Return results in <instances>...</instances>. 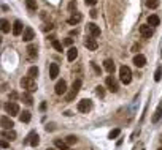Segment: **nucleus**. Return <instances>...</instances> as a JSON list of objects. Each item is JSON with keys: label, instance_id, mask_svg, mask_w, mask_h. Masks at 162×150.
<instances>
[{"label": "nucleus", "instance_id": "1", "mask_svg": "<svg viewBox=\"0 0 162 150\" xmlns=\"http://www.w3.org/2000/svg\"><path fill=\"white\" fill-rule=\"evenodd\" d=\"M81 84H83L81 79H75V81H73L70 92L65 95V101H67V103H70V101H73V100H75V97L78 95V92H80V88H81Z\"/></svg>", "mask_w": 162, "mask_h": 150}, {"label": "nucleus", "instance_id": "2", "mask_svg": "<svg viewBox=\"0 0 162 150\" xmlns=\"http://www.w3.org/2000/svg\"><path fill=\"white\" fill-rule=\"evenodd\" d=\"M119 79L122 84H130V81H132V71L129 66H126V65H122L121 68H119Z\"/></svg>", "mask_w": 162, "mask_h": 150}, {"label": "nucleus", "instance_id": "3", "mask_svg": "<svg viewBox=\"0 0 162 150\" xmlns=\"http://www.w3.org/2000/svg\"><path fill=\"white\" fill-rule=\"evenodd\" d=\"M21 87L24 88L26 92H35L37 90V84L35 81H33V77H22L21 79Z\"/></svg>", "mask_w": 162, "mask_h": 150}, {"label": "nucleus", "instance_id": "4", "mask_svg": "<svg viewBox=\"0 0 162 150\" xmlns=\"http://www.w3.org/2000/svg\"><path fill=\"white\" fill-rule=\"evenodd\" d=\"M5 111H7V114H10L11 117H14V115H19V106H18V103H14V101H10V103H5Z\"/></svg>", "mask_w": 162, "mask_h": 150}, {"label": "nucleus", "instance_id": "5", "mask_svg": "<svg viewBox=\"0 0 162 150\" xmlns=\"http://www.w3.org/2000/svg\"><path fill=\"white\" fill-rule=\"evenodd\" d=\"M76 109L80 111V112H83V114H87L89 111L92 109V101L91 100H81V101H78Z\"/></svg>", "mask_w": 162, "mask_h": 150}, {"label": "nucleus", "instance_id": "6", "mask_svg": "<svg viewBox=\"0 0 162 150\" xmlns=\"http://www.w3.org/2000/svg\"><path fill=\"white\" fill-rule=\"evenodd\" d=\"M26 144H30L32 147H37L38 144H40V137H38V134H37V131H32L29 136L24 139V146Z\"/></svg>", "mask_w": 162, "mask_h": 150}, {"label": "nucleus", "instance_id": "7", "mask_svg": "<svg viewBox=\"0 0 162 150\" xmlns=\"http://www.w3.org/2000/svg\"><path fill=\"white\" fill-rule=\"evenodd\" d=\"M107 87H108V90H110V92H113V93H116V92L119 90L118 81H116L113 76H108V77H107Z\"/></svg>", "mask_w": 162, "mask_h": 150}, {"label": "nucleus", "instance_id": "8", "mask_svg": "<svg viewBox=\"0 0 162 150\" xmlns=\"http://www.w3.org/2000/svg\"><path fill=\"white\" fill-rule=\"evenodd\" d=\"M84 46L87 48V51H97L99 44H97V41H96V38H94V36H87L84 40Z\"/></svg>", "mask_w": 162, "mask_h": 150}, {"label": "nucleus", "instance_id": "9", "mask_svg": "<svg viewBox=\"0 0 162 150\" xmlns=\"http://www.w3.org/2000/svg\"><path fill=\"white\" fill-rule=\"evenodd\" d=\"M56 95H65L67 93V82L64 79H60L57 81V84H56Z\"/></svg>", "mask_w": 162, "mask_h": 150}, {"label": "nucleus", "instance_id": "10", "mask_svg": "<svg viewBox=\"0 0 162 150\" xmlns=\"http://www.w3.org/2000/svg\"><path fill=\"white\" fill-rule=\"evenodd\" d=\"M35 38V32H33L32 27H26L24 32H22V40L24 41H32Z\"/></svg>", "mask_w": 162, "mask_h": 150}, {"label": "nucleus", "instance_id": "11", "mask_svg": "<svg viewBox=\"0 0 162 150\" xmlns=\"http://www.w3.org/2000/svg\"><path fill=\"white\" fill-rule=\"evenodd\" d=\"M133 65H135L137 68H143V66L146 65V57H145L143 54H137L135 57H133Z\"/></svg>", "mask_w": 162, "mask_h": 150}, {"label": "nucleus", "instance_id": "12", "mask_svg": "<svg viewBox=\"0 0 162 150\" xmlns=\"http://www.w3.org/2000/svg\"><path fill=\"white\" fill-rule=\"evenodd\" d=\"M87 32L91 33V36H94V38H97V36H100V27L97 25V24H94V22H91V24H87Z\"/></svg>", "mask_w": 162, "mask_h": 150}, {"label": "nucleus", "instance_id": "13", "mask_svg": "<svg viewBox=\"0 0 162 150\" xmlns=\"http://www.w3.org/2000/svg\"><path fill=\"white\" fill-rule=\"evenodd\" d=\"M0 123H2V128L3 130H11L14 126L13 120H11L10 117H7V115H2V119H0Z\"/></svg>", "mask_w": 162, "mask_h": 150}, {"label": "nucleus", "instance_id": "14", "mask_svg": "<svg viewBox=\"0 0 162 150\" xmlns=\"http://www.w3.org/2000/svg\"><path fill=\"white\" fill-rule=\"evenodd\" d=\"M140 35L143 38H151L153 35V29H151V25H140Z\"/></svg>", "mask_w": 162, "mask_h": 150}, {"label": "nucleus", "instance_id": "15", "mask_svg": "<svg viewBox=\"0 0 162 150\" xmlns=\"http://www.w3.org/2000/svg\"><path fill=\"white\" fill-rule=\"evenodd\" d=\"M22 30H24V25H22V22L21 21H14V24H13V35L14 36H19Z\"/></svg>", "mask_w": 162, "mask_h": 150}, {"label": "nucleus", "instance_id": "16", "mask_svg": "<svg viewBox=\"0 0 162 150\" xmlns=\"http://www.w3.org/2000/svg\"><path fill=\"white\" fill-rule=\"evenodd\" d=\"M57 76H59V65L51 63L49 65V77H51V79H56Z\"/></svg>", "mask_w": 162, "mask_h": 150}, {"label": "nucleus", "instance_id": "17", "mask_svg": "<svg viewBox=\"0 0 162 150\" xmlns=\"http://www.w3.org/2000/svg\"><path fill=\"white\" fill-rule=\"evenodd\" d=\"M81 19H83V16H81L80 13H73V14L69 18V24H70V25H76L78 22H81Z\"/></svg>", "mask_w": 162, "mask_h": 150}, {"label": "nucleus", "instance_id": "18", "mask_svg": "<svg viewBox=\"0 0 162 150\" xmlns=\"http://www.w3.org/2000/svg\"><path fill=\"white\" fill-rule=\"evenodd\" d=\"M2 137H3V139L13 141V139H16V133H14L13 130H3V131H2Z\"/></svg>", "mask_w": 162, "mask_h": 150}, {"label": "nucleus", "instance_id": "19", "mask_svg": "<svg viewBox=\"0 0 162 150\" xmlns=\"http://www.w3.org/2000/svg\"><path fill=\"white\" fill-rule=\"evenodd\" d=\"M76 57H78V49L76 48H70L69 52H67V59H69V62H73Z\"/></svg>", "mask_w": 162, "mask_h": 150}, {"label": "nucleus", "instance_id": "20", "mask_svg": "<svg viewBox=\"0 0 162 150\" xmlns=\"http://www.w3.org/2000/svg\"><path fill=\"white\" fill-rule=\"evenodd\" d=\"M159 16H156V14H151V16H148V24L151 25V27H156V25H159Z\"/></svg>", "mask_w": 162, "mask_h": 150}, {"label": "nucleus", "instance_id": "21", "mask_svg": "<svg viewBox=\"0 0 162 150\" xmlns=\"http://www.w3.org/2000/svg\"><path fill=\"white\" fill-rule=\"evenodd\" d=\"M21 100H22L26 104H29V106L33 103V98H32V95H30V92H24V93L21 95Z\"/></svg>", "mask_w": 162, "mask_h": 150}, {"label": "nucleus", "instance_id": "22", "mask_svg": "<svg viewBox=\"0 0 162 150\" xmlns=\"http://www.w3.org/2000/svg\"><path fill=\"white\" fill-rule=\"evenodd\" d=\"M103 68L108 71V73H113L115 71V63H113V60H110V59H107L103 62Z\"/></svg>", "mask_w": 162, "mask_h": 150}, {"label": "nucleus", "instance_id": "23", "mask_svg": "<svg viewBox=\"0 0 162 150\" xmlns=\"http://www.w3.org/2000/svg\"><path fill=\"white\" fill-rule=\"evenodd\" d=\"M162 117V103H160V106L157 108V109H156V112H154V115H153V123H157V122H159V119Z\"/></svg>", "mask_w": 162, "mask_h": 150}, {"label": "nucleus", "instance_id": "24", "mask_svg": "<svg viewBox=\"0 0 162 150\" xmlns=\"http://www.w3.org/2000/svg\"><path fill=\"white\" fill-rule=\"evenodd\" d=\"M26 51H27V54H29V57H30V59H35V57H37V48L33 46V44H29Z\"/></svg>", "mask_w": 162, "mask_h": 150}, {"label": "nucleus", "instance_id": "25", "mask_svg": "<svg viewBox=\"0 0 162 150\" xmlns=\"http://www.w3.org/2000/svg\"><path fill=\"white\" fill-rule=\"evenodd\" d=\"M54 146L57 147L59 150H67V149H69V144H67L65 141H60V139H56L54 141Z\"/></svg>", "mask_w": 162, "mask_h": 150}, {"label": "nucleus", "instance_id": "26", "mask_svg": "<svg viewBox=\"0 0 162 150\" xmlns=\"http://www.w3.org/2000/svg\"><path fill=\"white\" fill-rule=\"evenodd\" d=\"M19 120L22 123H27V122H30V112L29 111H24V112L19 114Z\"/></svg>", "mask_w": 162, "mask_h": 150}, {"label": "nucleus", "instance_id": "27", "mask_svg": "<svg viewBox=\"0 0 162 150\" xmlns=\"http://www.w3.org/2000/svg\"><path fill=\"white\" fill-rule=\"evenodd\" d=\"M51 44H53V48L56 49V51L62 52V43H60L59 40H56V38H51Z\"/></svg>", "mask_w": 162, "mask_h": 150}, {"label": "nucleus", "instance_id": "28", "mask_svg": "<svg viewBox=\"0 0 162 150\" xmlns=\"http://www.w3.org/2000/svg\"><path fill=\"white\" fill-rule=\"evenodd\" d=\"M26 7L29 8V11H37V2L35 0H26Z\"/></svg>", "mask_w": 162, "mask_h": 150}, {"label": "nucleus", "instance_id": "29", "mask_svg": "<svg viewBox=\"0 0 162 150\" xmlns=\"http://www.w3.org/2000/svg\"><path fill=\"white\" fill-rule=\"evenodd\" d=\"M146 7L151 8V10L157 8L159 7V0H146Z\"/></svg>", "mask_w": 162, "mask_h": 150}, {"label": "nucleus", "instance_id": "30", "mask_svg": "<svg viewBox=\"0 0 162 150\" xmlns=\"http://www.w3.org/2000/svg\"><path fill=\"white\" fill-rule=\"evenodd\" d=\"M119 133H121V130H119V128L111 130V131H110V134H108V139H116V137L119 136Z\"/></svg>", "mask_w": 162, "mask_h": 150}, {"label": "nucleus", "instance_id": "31", "mask_svg": "<svg viewBox=\"0 0 162 150\" xmlns=\"http://www.w3.org/2000/svg\"><path fill=\"white\" fill-rule=\"evenodd\" d=\"M10 29H11V27H10V22H8L7 19H2V32L7 33V32H10Z\"/></svg>", "mask_w": 162, "mask_h": 150}, {"label": "nucleus", "instance_id": "32", "mask_svg": "<svg viewBox=\"0 0 162 150\" xmlns=\"http://www.w3.org/2000/svg\"><path fill=\"white\" fill-rule=\"evenodd\" d=\"M27 76H29V77H37L38 76V68H37V66H32V68H29V73H27Z\"/></svg>", "mask_w": 162, "mask_h": 150}, {"label": "nucleus", "instance_id": "33", "mask_svg": "<svg viewBox=\"0 0 162 150\" xmlns=\"http://www.w3.org/2000/svg\"><path fill=\"white\" fill-rule=\"evenodd\" d=\"M76 141H78V137H76V136H73V134H70V136H67V137H65V142L69 144V146H72V144H75Z\"/></svg>", "mask_w": 162, "mask_h": 150}, {"label": "nucleus", "instance_id": "34", "mask_svg": "<svg viewBox=\"0 0 162 150\" xmlns=\"http://www.w3.org/2000/svg\"><path fill=\"white\" fill-rule=\"evenodd\" d=\"M160 79H162V68L159 66V68L156 70V73H154V81H156V82H159Z\"/></svg>", "mask_w": 162, "mask_h": 150}, {"label": "nucleus", "instance_id": "35", "mask_svg": "<svg viewBox=\"0 0 162 150\" xmlns=\"http://www.w3.org/2000/svg\"><path fill=\"white\" fill-rule=\"evenodd\" d=\"M96 93L100 97V98H103V95H105V90H103V87L102 85H97L96 87Z\"/></svg>", "mask_w": 162, "mask_h": 150}, {"label": "nucleus", "instance_id": "36", "mask_svg": "<svg viewBox=\"0 0 162 150\" xmlns=\"http://www.w3.org/2000/svg\"><path fill=\"white\" fill-rule=\"evenodd\" d=\"M64 44H65V46H72V44H73V38H65Z\"/></svg>", "mask_w": 162, "mask_h": 150}, {"label": "nucleus", "instance_id": "37", "mask_svg": "<svg viewBox=\"0 0 162 150\" xmlns=\"http://www.w3.org/2000/svg\"><path fill=\"white\" fill-rule=\"evenodd\" d=\"M84 3L89 5V7H94V5L97 3V0H84Z\"/></svg>", "mask_w": 162, "mask_h": 150}, {"label": "nucleus", "instance_id": "38", "mask_svg": "<svg viewBox=\"0 0 162 150\" xmlns=\"http://www.w3.org/2000/svg\"><path fill=\"white\" fill-rule=\"evenodd\" d=\"M91 66H92V68H94V71H96V73H97V74H100V68H99V66H97L96 63H94V62H92V63H91Z\"/></svg>", "mask_w": 162, "mask_h": 150}, {"label": "nucleus", "instance_id": "39", "mask_svg": "<svg viewBox=\"0 0 162 150\" xmlns=\"http://www.w3.org/2000/svg\"><path fill=\"white\" fill-rule=\"evenodd\" d=\"M69 10H70V11L76 10V3H75V2H70V5H69Z\"/></svg>", "mask_w": 162, "mask_h": 150}, {"label": "nucleus", "instance_id": "40", "mask_svg": "<svg viewBox=\"0 0 162 150\" xmlns=\"http://www.w3.org/2000/svg\"><path fill=\"white\" fill-rule=\"evenodd\" d=\"M40 111H41V112H44V111H46V103H44V101L40 104Z\"/></svg>", "mask_w": 162, "mask_h": 150}, {"label": "nucleus", "instance_id": "41", "mask_svg": "<svg viewBox=\"0 0 162 150\" xmlns=\"http://www.w3.org/2000/svg\"><path fill=\"white\" fill-rule=\"evenodd\" d=\"M0 146H2V149H8V142L3 139V141H2V144H0Z\"/></svg>", "mask_w": 162, "mask_h": 150}, {"label": "nucleus", "instance_id": "42", "mask_svg": "<svg viewBox=\"0 0 162 150\" xmlns=\"http://www.w3.org/2000/svg\"><path fill=\"white\" fill-rule=\"evenodd\" d=\"M89 14H91V18H97V11L96 10H91V13H89Z\"/></svg>", "mask_w": 162, "mask_h": 150}, {"label": "nucleus", "instance_id": "43", "mask_svg": "<svg viewBox=\"0 0 162 150\" xmlns=\"http://www.w3.org/2000/svg\"><path fill=\"white\" fill-rule=\"evenodd\" d=\"M16 98H18V95H16L14 92H11V93H10V100H16Z\"/></svg>", "mask_w": 162, "mask_h": 150}, {"label": "nucleus", "instance_id": "44", "mask_svg": "<svg viewBox=\"0 0 162 150\" xmlns=\"http://www.w3.org/2000/svg\"><path fill=\"white\" fill-rule=\"evenodd\" d=\"M46 131H53V125H46Z\"/></svg>", "mask_w": 162, "mask_h": 150}, {"label": "nucleus", "instance_id": "45", "mask_svg": "<svg viewBox=\"0 0 162 150\" xmlns=\"http://www.w3.org/2000/svg\"><path fill=\"white\" fill-rule=\"evenodd\" d=\"M70 35H78V30H76V29H75V30H72V32H70Z\"/></svg>", "mask_w": 162, "mask_h": 150}, {"label": "nucleus", "instance_id": "46", "mask_svg": "<svg viewBox=\"0 0 162 150\" xmlns=\"http://www.w3.org/2000/svg\"><path fill=\"white\" fill-rule=\"evenodd\" d=\"M46 150H56V149H53V147H49V149H46Z\"/></svg>", "mask_w": 162, "mask_h": 150}, {"label": "nucleus", "instance_id": "47", "mask_svg": "<svg viewBox=\"0 0 162 150\" xmlns=\"http://www.w3.org/2000/svg\"><path fill=\"white\" fill-rule=\"evenodd\" d=\"M67 150H72V149H67Z\"/></svg>", "mask_w": 162, "mask_h": 150}, {"label": "nucleus", "instance_id": "48", "mask_svg": "<svg viewBox=\"0 0 162 150\" xmlns=\"http://www.w3.org/2000/svg\"><path fill=\"white\" fill-rule=\"evenodd\" d=\"M157 150H162V149H157Z\"/></svg>", "mask_w": 162, "mask_h": 150}, {"label": "nucleus", "instance_id": "49", "mask_svg": "<svg viewBox=\"0 0 162 150\" xmlns=\"http://www.w3.org/2000/svg\"><path fill=\"white\" fill-rule=\"evenodd\" d=\"M160 55H162V52H160Z\"/></svg>", "mask_w": 162, "mask_h": 150}, {"label": "nucleus", "instance_id": "50", "mask_svg": "<svg viewBox=\"0 0 162 150\" xmlns=\"http://www.w3.org/2000/svg\"><path fill=\"white\" fill-rule=\"evenodd\" d=\"M135 150H137V149H135Z\"/></svg>", "mask_w": 162, "mask_h": 150}]
</instances>
